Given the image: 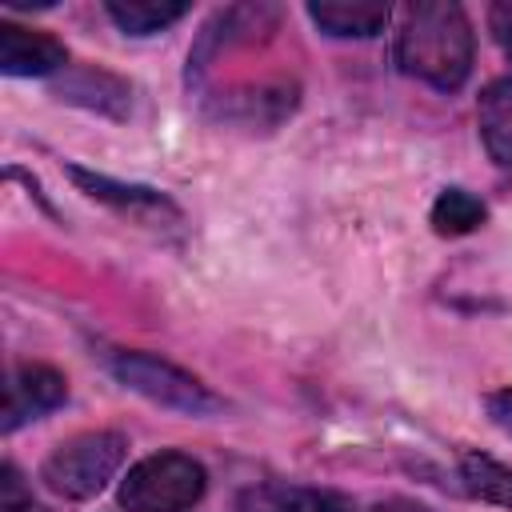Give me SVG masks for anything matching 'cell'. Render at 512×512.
<instances>
[{"label": "cell", "mask_w": 512, "mask_h": 512, "mask_svg": "<svg viewBox=\"0 0 512 512\" xmlns=\"http://www.w3.org/2000/svg\"><path fill=\"white\" fill-rule=\"evenodd\" d=\"M0 512H44L32 504V492L24 488L16 464H4V480H0Z\"/></svg>", "instance_id": "2e32d148"}, {"label": "cell", "mask_w": 512, "mask_h": 512, "mask_svg": "<svg viewBox=\"0 0 512 512\" xmlns=\"http://www.w3.org/2000/svg\"><path fill=\"white\" fill-rule=\"evenodd\" d=\"M68 396V384L48 364H16L4 384V432H16L28 420H40L44 412L60 408Z\"/></svg>", "instance_id": "8992f818"}, {"label": "cell", "mask_w": 512, "mask_h": 512, "mask_svg": "<svg viewBox=\"0 0 512 512\" xmlns=\"http://www.w3.org/2000/svg\"><path fill=\"white\" fill-rule=\"evenodd\" d=\"M368 512H432L428 504H420V500H384V504H372Z\"/></svg>", "instance_id": "d6986e66"}, {"label": "cell", "mask_w": 512, "mask_h": 512, "mask_svg": "<svg viewBox=\"0 0 512 512\" xmlns=\"http://www.w3.org/2000/svg\"><path fill=\"white\" fill-rule=\"evenodd\" d=\"M484 412H488V420H492L500 432H508V436H512V384H508V388L488 392V396H484Z\"/></svg>", "instance_id": "e0dca14e"}, {"label": "cell", "mask_w": 512, "mask_h": 512, "mask_svg": "<svg viewBox=\"0 0 512 512\" xmlns=\"http://www.w3.org/2000/svg\"><path fill=\"white\" fill-rule=\"evenodd\" d=\"M292 108H296V88L276 80V84H256V88L224 96L216 116L232 120V124H244V128H276Z\"/></svg>", "instance_id": "9c48e42d"}, {"label": "cell", "mask_w": 512, "mask_h": 512, "mask_svg": "<svg viewBox=\"0 0 512 512\" xmlns=\"http://www.w3.org/2000/svg\"><path fill=\"white\" fill-rule=\"evenodd\" d=\"M108 368L124 388L140 392L144 400H152L160 408H172V412H184V416L220 412V396L208 384H200L192 372H184L180 364L160 360L152 352H112Z\"/></svg>", "instance_id": "277c9868"}, {"label": "cell", "mask_w": 512, "mask_h": 512, "mask_svg": "<svg viewBox=\"0 0 512 512\" xmlns=\"http://www.w3.org/2000/svg\"><path fill=\"white\" fill-rule=\"evenodd\" d=\"M56 96L68 100V104H80L88 112L112 116V120H124L128 116V104H132V88L116 72H104L96 64L64 68V76L56 84Z\"/></svg>", "instance_id": "ba28073f"}, {"label": "cell", "mask_w": 512, "mask_h": 512, "mask_svg": "<svg viewBox=\"0 0 512 512\" xmlns=\"http://www.w3.org/2000/svg\"><path fill=\"white\" fill-rule=\"evenodd\" d=\"M460 480L472 496L512 512V468L508 464H500L484 452H464L460 456Z\"/></svg>", "instance_id": "4fadbf2b"}, {"label": "cell", "mask_w": 512, "mask_h": 512, "mask_svg": "<svg viewBox=\"0 0 512 512\" xmlns=\"http://www.w3.org/2000/svg\"><path fill=\"white\" fill-rule=\"evenodd\" d=\"M484 148L496 164H512V76L492 80L476 104Z\"/></svg>", "instance_id": "8fae6325"}, {"label": "cell", "mask_w": 512, "mask_h": 512, "mask_svg": "<svg viewBox=\"0 0 512 512\" xmlns=\"http://www.w3.org/2000/svg\"><path fill=\"white\" fill-rule=\"evenodd\" d=\"M308 16L320 32L340 36V40H368L376 32H384L388 24V4H372V0H320L308 4Z\"/></svg>", "instance_id": "30bf717a"}, {"label": "cell", "mask_w": 512, "mask_h": 512, "mask_svg": "<svg viewBox=\"0 0 512 512\" xmlns=\"http://www.w3.org/2000/svg\"><path fill=\"white\" fill-rule=\"evenodd\" d=\"M488 220V208L468 188H444L432 204V228L440 236H468Z\"/></svg>", "instance_id": "5bb4252c"}, {"label": "cell", "mask_w": 512, "mask_h": 512, "mask_svg": "<svg viewBox=\"0 0 512 512\" xmlns=\"http://www.w3.org/2000/svg\"><path fill=\"white\" fill-rule=\"evenodd\" d=\"M472 52H476L472 24L460 4L424 0L404 8V24L396 36V64L408 76L440 92H456L472 72Z\"/></svg>", "instance_id": "6da1fadb"}, {"label": "cell", "mask_w": 512, "mask_h": 512, "mask_svg": "<svg viewBox=\"0 0 512 512\" xmlns=\"http://www.w3.org/2000/svg\"><path fill=\"white\" fill-rule=\"evenodd\" d=\"M68 176H72V184H76L80 192H88L92 200L108 204V208L120 212V216H132V220H144V224L180 220V208H176L164 192H156V188H148V184H124V180H112V176H104V172H88V168H80V164H68Z\"/></svg>", "instance_id": "5b68a950"}, {"label": "cell", "mask_w": 512, "mask_h": 512, "mask_svg": "<svg viewBox=\"0 0 512 512\" xmlns=\"http://www.w3.org/2000/svg\"><path fill=\"white\" fill-rule=\"evenodd\" d=\"M204 464L184 452H156L128 468L120 480L124 512H184L204 496Z\"/></svg>", "instance_id": "3957f363"}, {"label": "cell", "mask_w": 512, "mask_h": 512, "mask_svg": "<svg viewBox=\"0 0 512 512\" xmlns=\"http://www.w3.org/2000/svg\"><path fill=\"white\" fill-rule=\"evenodd\" d=\"M68 68V48L20 24H0V72L4 76H52Z\"/></svg>", "instance_id": "52a82bcc"}, {"label": "cell", "mask_w": 512, "mask_h": 512, "mask_svg": "<svg viewBox=\"0 0 512 512\" xmlns=\"http://www.w3.org/2000/svg\"><path fill=\"white\" fill-rule=\"evenodd\" d=\"M248 512H352V504L320 488H264L252 496Z\"/></svg>", "instance_id": "9a60e30c"}, {"label": "cell", "mask_w": 512, "mask_h": 512, "mask_svg": "<svg viewBox=\"0 0 512 512\" xmlns=\"http://www.w3.org/2000/svg\"><path fill=\"white\" fill-rule=\"evenodd\" d=\"M488 24H492V36L504 48V56H512V4H496L488 12Z\"/></svg>", "instance_id": "ac0fdd59"}, {"label": "cell", "mask_w": 512, "mask_h": 512, "mask_svg": "<svg viewBox=\"0 0 512 512\" xmlns=\"http://www.w3.org/2000/svg\"><path fill=\"white\" fill-rule=\"evenodd\" d=\"M124 452H128V440L112 428L80 432L40 464V480L64 500H92L116 476V468L124 464Z\"/></svg>", "instance_id": "7a4b0ae2"}, {"label": "cell", "mask_w": 512, "mask_h": 512, "mask_svg": "<svg viewBox=\"0 0 512 512\" xmlns=\"http://www.w3.org/2000/svg\"><path fill=\"white\" fill-rule=\"evenodd\" d=\"M104 12L128 36H152V32H164L168 24H176L188 8L176 0H108Z\"/></svg>", "instance_id": "7c38bea8"}]
</instances>
